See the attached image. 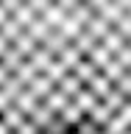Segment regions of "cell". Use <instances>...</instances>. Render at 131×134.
I'll return each mask as SVG.
<instances>
[{
	"label": "cell",
	"instance_id": "1",
	"mask_svg": "<svg viewBox=\"0 0 131 134\" xmlns=\"http://www.w3.org/2000/svg\"><path fill=\"white\" fill-rule=\"evenodd\" d=\"M70 100H73V95H70V92H64L61 87H53V90L45 95V103H48L53 112H61V109L70 103Z\"/></svg>",
	"mask_w": 131,
	"mask_h": 134
},
{
	"label": "cell",
	"instance_id": "2",
	"mask_svg": "<svg viewBox=\"0 0 131 134\" xmlns=\"http://www.w3.org/2000/svg\"><path fill=\"white\" fill-rule=\"evenodd\" d=\"M95 134H109V131H106V129H103V126H100V129H98V131H95Z\"/></svg>",
	"mask_w": 131,
	"mask_h": 134
},
{
	"label": "cell",
	"instance_id": "3",
	"mask_svg": "<svg viewBox=\"0 0 131 134\" xmlns=\"http://www.w3.org/2000/svg\"><path fill=\"white\" fill-rule=\"evenodd\" d=\"M8 134H20V131H17V129H11V131H8Z\"/></svg>",
	"mask_w": 131,
	"mask_h": 134
}]
</instances>
